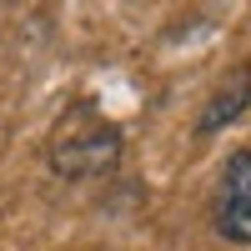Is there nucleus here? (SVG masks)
Listing matches in <instances>:
<instances>
[{"label":"nucleus","instance_id":"obj_1","mask_svg":"<svg viewBox=\"0 0 251 251\" xmlns=\"http://www.w3.org/2000/svg\"><path fill=\"white\" fill-rule=\"evenodd\" d=\"M211 221L231 246H251V146L226 156L216 201H211Z\"/></svg>","mask_w":251,"mask_h":251},{"label":"nucleus","instance_id":"obj_2","mask_svg":"<svg viewBox=\"0 0 251 251\" xmlns=\"http://www.w3.org/2000/svg\"><path fill=\"white\" fill-rule=\"evenodd\" d=\"M116 151H121V136H116V126L111 121H100L91 136H60L55 141V166L66 176H91V171H106V166L116 161Z\"/></svg>","mask_w":251,"mask_h":251},{"label":"nucleus","instance_id":"obj_3","mask_svg":"<svg viewBox=\"0 0 251 251\" xmlns=\"http://www.w3.org/2000/svg\"><path fill=\"white\" fill-rule=\"evenodd\" d=\"M246 106H251V66H236V71L211 91V100H206V111H201V121H196V131H201V136L221 131V126H231Z\"/></svg>","mask_w":251,"mask_h":251}]
</instances>
